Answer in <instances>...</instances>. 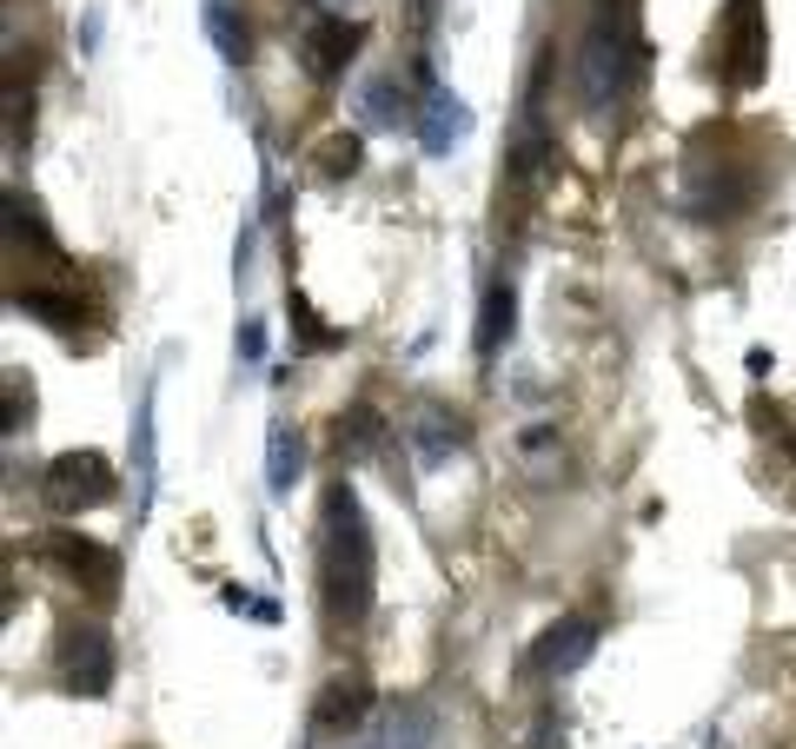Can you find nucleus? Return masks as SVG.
<instances>
[{"label":"nucleus","mask_w":796,"mask_h":749,"mask_svg":"<svg viewBox=\"0 0 796 749\" xmlns=\"http://www.w3.org/2000/svg\"><path fill=\"white\" fill-rule=\"evenodd\" d=\"M731 53H737V60H731V80L751 86V80L764 73V33H757V7H751V0L731 7Z\"/></svg>","instance_id":"9b49d317"},{"label":"nucleus","mask_w":796,"mask_h":749,"mask_svg":"<svg viewBox=\"0 0 796 749\" xmlns=\"http://www.w3.org/2000/svg\"><path fill=\"white\" fill-rule=\"evenodd\" d=\"M399 86L392 80H365V93H359V106H365V126H399Z\"/></svg>","instance_id":"f3484780"},{"label":"nucleus","mask_w":796,"mask_h":749,"mask_svg":"<svg viewBox=\"0 0 796 749\" xmlns=\"http://www.w3.org/2000/svg\"><path fill=\"white\" fill-rule=\"evenodd\" d=\"M365 40V27L359 20H319L312 27V40H306V53H312V73H339L345 60H352V46Z\"/></svg>","instance_id":"f8f14e48"},{"label":"nucleus","mask_w":796,"mask_h":749,"mask_svg":"<svg viewBox=\"0 0 796 749\" xmlns=\"http://www.w3.org/2000/svg\"><path fill=\"white\" fill-rule=\"evenodd\" d=\"M133 485H139V518L153 511V491H159V425H153V385L139 392L133 405Z\"/></svg>","instance_id":"1a4fd4ad"},{"label":"nucleus","mask_w":796,"mask_h":749,"mask_svg":"<svg viewBox=\"0 0 796 749\" xmlns=\"http://www.w3.org/2000/svg\"><path fill=\"white\" fill-rule=\"evenodd\" d=\"M239 352H246V358H259V352H266V332H259V325H252V319H246V325H239Z\"/></svg>","instance_id":"aec40b11"},{"label":"nucleus","mask_w":796,"mask_h":749,"mask_svg":"<svg viewBox=\"0 0 796 749\" xmlns=\"http://www.w3.org/2000/svg\"><path fill=\"white\" fill-rule=\"evenodd\" d=\"M638 66H644V40H638V27H631V7H604L598 27H591L585 46H578V93H585V106H591V113L624 106Z\"/></svg>","instance_id":"f03ea898"},{"label":"nucleus","mask_w":796,"mask_h":749,"mask_svg":"<svg viewBox=\"0 0 796 749\" xmlns=\"http://www.w3.org/2000/svg\"><path fill=\"white\" fill-rule=\"evenodd\" d=\"M299 431L292 425H272L266 431V498H292V485H299Z\"/></svg>","instance_id":"2eb2a0df"},{"label":"nucleus","mask_w":796,"mask_h":749,"mask_svg":"<svg viewBox=\"0 0 796 749\" xmlns=\"http://www.w3.org/2000/svg\"><path fill=\"white\" fill-rule=\"evenodd\" d=\"M365 717H372L365 684H359V677H332V684H325V697H319V710H312V749L345 743Z\"/></svg>","instance_id":"423d86ee"},{"label":"nucleus","mask_w":796,"mask_h":749,"mask_svg":"<svg viewBox=\"0 0 796 749\" xmlns=\"http://www.w3.org/2000/svg\"><path fill=\"white\" fill-rule=\"evenodd\" d=\"M465 133H472V106H465L452 86H425V106H418V146H425L432 159H445Z\"/></svg>","instance_id":"6e6552de"},{"label":"nucleus","mask_w":796,"mask_h":749,"mask_svg":"<svg viewBox=\"0 0 796 749\" xmlns=\"http://www.w3.org/2000/svg\"><path fill=\"white\" fill-rule=\"evenodd\" d=\"M113 677H120L113 637H106L100 624H73V631L60 637V684H66L73 697H106Z\"/></svg>","instance_id":"20e7f679"},{"label":"nucleus","mask_w":796,"mask_h":749,"mask_svg":"<svg viewBox=\"0 0 796 749\" xmlns=\"http://www.w3.org/2000/svg\"><path fill=\"white\" fill-rule=\"evenodd\" d=\"M372 445H379V418H372L365 405H359L352 418H339V451H352V458H365Z\"/></svg>","instance_id":"a211bd4d"},{"label":"nucleus","mask_w":796,"mask_h":749,"mask_svg":"<svg viewBox=\"0 0 796 749\" xmlns=\"http://www.w3.org/2000/svg\"><path fill=\"white\" fill-rule=\"evenodd\" d=\"M405 431H412V445H418V458H425V465H438V458H452V451L465 445V418H452V412H432V405H425V412H418Z\"/></svg>","instance_id":"4468645a"},{"label":"nucleus","mask_w":796,"mask_h":749,"mask_svg":"<svg viewBox=\"0 0 796 749\" xmlns=\"http://www.w3.org/2000/svg\"><path fill=\"white\" fill-rule=\"evenodd\" d=\"M53 558H60L73 578H86V591H93V597H113V584H120V558H113V551H100V544H86V538L60 531V538H53Z\"/></svg>","instance_id":"9d476101"},{"label":"nucleus","mask_w":796,"mask_h":749,"mask_svg":"<svg viewBox=\"0 0 796 749\" xmlns=\"http://www.w3.org/2000/svg\"><path fill=\"white\" fill-rule=\"evenodd\" d=\"M40 491H46V504H53L60 518H80V511H100V504L113 498V465H106L100 451H60V458L46 465V478H40Z\"/></svg>","instance_id":"7ed1b4c3"},{"label":"nucleus","mask_w":796,"mask_h":749,"mask_svg":"<svg viewBox=\"0 0 796 749\" xmlns=\"http://www.w3.org/2000/svg\"><path fill=\"white\" fill-rule=\"evenodd\" d=\"M199 20H206V40L219 46V60H226V66H246V27L232 20V7H226V0H206Z\"/></svg>","instance_id":"dca6fc26"},{"label":"nucleus","mask_w":796,"mask_h":749,"mask_svg":"<svg viewBox=\"0 0 796 749\" xmlns=\"http://www.w3.org/2000/svg\"><path fill=\"white\" fill-rule=\"evenodd\" d=\"M438 730V717L425 704H379L345 743H325V749H425Z\"/></svg>","instance_id":"39448f33"},{"label":"nucleus","mask_w":796,"mask_h":749,"mask_svg":"<svg viewBox=\"0 0 796 749\" xmlns=\"http://www.w3.org/2000/svg\"><path fill=\"white\" fill-rule=\"evenodd\" d=\"M372 584H379V544L365 524L359 491L339 478L325 491V524H319V597L332 631H359L372 617Z\"/></svg>","instance_id":"f257e3e1"},{"label":"nucleus","mask_w":796,"mask_h":749,"mask_svg":"<svg viewBox=\"0 0 796 749\" xmlns=\"http://www.w3.org/2000/svg\"><path fill=\"white\" fill-rule=\"evenodd\" d=\"M325 173H359V139H352V133L325 146Z\"/></svg>","instance_id":"6ab92c4d"},{"label":"nucleus","mask_w":796,"mask_h":749,"mask_svg":"<svg viewBox=\"0 0 796 749\" xmlns=\"http://www.w3.org/2000/svg\"><path fill=\"white\" fill-rule=\"evenodd\" d=\"M598 657V624L591 617H558L545 637H538V651H531V664L545 670V677H571V670H585Z\"/></svg>","instance_id":"0eeeda50"},{"label":"nucleus","mask_w":796,"mask_h":749,"mask_svg":"<svg viewBox=\"0 0 796 749\" xmlns=\"http://www.w3.org/2000/svg\"><path fill=\"white\" fill-rule=\"evenodd\" d=\"M511 325H518V292H511V279H492L485 312H478V352L498 358V345L511 339Z\"/></svg>","instance_id":"ddd939ff"}]
</instances>
